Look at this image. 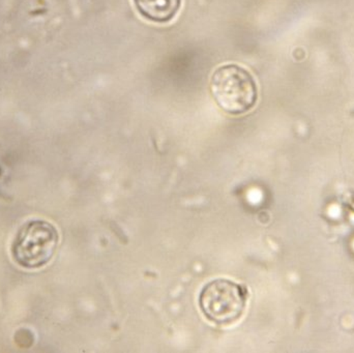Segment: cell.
<instances>
[{
    "label": "cell",
    "instance_id": "7a4b0ae2",
    "mask_svg": "<svg viewBox=\"0 0 354 353\" xmlns=\"http://www.w3.org/2000/svg\"><path fill=\"white\" fill-rule=\"evenodd\" d=\"M247 288L231 280L216 279L208 282L199 294V307L204 316L218 325L236 323L245 312Z\"/></svg>",
    "mask_w": 354,
    "mask_h": 353
},
{
    "label": "cell",
    "instance_id": "6da1fadb",
    "mask_svg": "<svg viewBox=\"0 0 354 353\" xmlns=\"http://www.w3.org/2000/svg\"><path fill=\"white\" fill-rule=\"evenodd\" d=\"M210 93L216 105L230 115H241L255 107L258 87L253 75L237 66L224 64L212 73Z\"/></svg>",
    "mask_w": 354,
    "mask_h": 353
},
{
    "label": "cell",
    "instance_id": "277c9868",
    "mask_svg": "<svg viewBox=\"0 0 354 353\" xmlns=\"http://www.w3.org/2000/svg\"><path fill=\"white\" fill-rule=\"evenodd\" d=\"M141 16L155 23H167L178 12L181 0H134Z\"/></svg>",
    "mask_w": 354,
    "mask_h": 353
},
{
    "label": "cell",
    "instance_id": "3957f363",
    "mask_svg": "<svg viewBox=\"0 0 354 353\" xmlns=\"http://www.w3.org/2000/svg\"><path fill=\"white\" fill-rule=\"evenodd\" d=\"M57 229L41 220H33L19 230L12 246L15 263L24 269H39L47 265L58 246Z\"/></svg>",
    "mask_w": 354,
    "mask_h": 353
}]
</instances>
